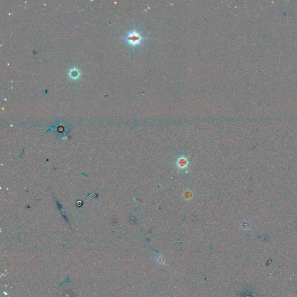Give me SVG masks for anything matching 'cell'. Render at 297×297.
<instances>
[{
    "label": "cell",
    "mask_w": 297,
    "mask_h": 297,
    "mask_svg": "<svg viewBox=\"0 0 297 297\" xmlns=\"http://www.w3.org/2000/svg\"><path fill=\"white\" fill-rule=\"evenodd\" d=\"M123 39L126 40L127 43L131 45L134 50L135 48L141 45L143 41L149 39V38L143 37L140 33H139L135 28H134L132 30L129 31L127 36L123 38Z\"/></svg>",
    "instance_id": "cell-1"
},
{
    "label": "cell",
    "mask_w": 297,
    "mask_h": 297,
    "mask_svg": "<svg viewBox=\"0 0 297 297\" xmlns=\"http://www.w3.org/2000/svg\"><path fill=\"white\" fill-rule=\"evenodd\" d=\"M69 75V77L71 78H72L73 80H76L79 77V76L80 75V73L78 69H76V68H73L70 70Z\"/></svg>",
    "instance_id": "cell-2"
}]
</instances>
